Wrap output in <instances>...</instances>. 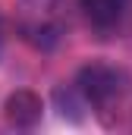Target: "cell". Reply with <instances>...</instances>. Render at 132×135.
I'll return each instance as SVG.
<instances>
[{"label":"cell","mask_w":132,"mask_h":135,"mask_svg":"<svg viewBox=\"0 0 132 135\" xmlns=\"http://www.w3.org/2000/svg\"><path fill=\"white\" fill-rule=\"evenodd\" d=\"M76 88L85 98V107L104 113V110H110L123 98V91H126V72L110 66V63H88V66L79 69Z\"/></svg>","instance_id":"cell-1"},{"label":"cell","mask_w":132,"mask_h":135,"mask_svg":"<svg viewBox=\"0 0 132 135\" xmlns=\"http://www.w3.org/2000/svg\"><path fill=\"white\" fill-rule=\"evenodd\" d=\"M41 110H44V104L41 98L29 91V88H19V91H13L6 104H3V113H6V123L10 126H16V129H32L35 123L41 119Z\"/></svg>","instance_id":"cell-2"},{"label":"cell","mask_w":132,"mask_h":135,"mask_svg":"<svg viewBox=\"0 0 132 135\" xmlns=\"http://www.w3.org/2000/svg\"><path fill=\"white\" fill-rule=\"evenodd\" d=\"M79 6L95 28H110L123 19L129 0H79Z\"/></svg>","instance_id":"cell-3"},{"label":"cell","mask_w":132,"mask_h":135,"mask_svg":"<svg viewBox=\"0 0 132 135\" xmlns=\"http://www.w3.org/2000/svg\"><path fill=\"white\" fill-rule=\"evenodd\" d=\"M0 57H3V16H0Z\"/></svg>","instance_id":"cell-4"}]
</instances>
